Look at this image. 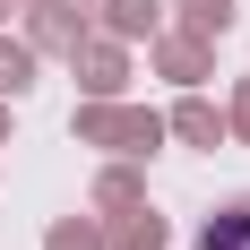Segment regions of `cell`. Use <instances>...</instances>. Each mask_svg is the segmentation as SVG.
<instances>
[{
    "mask_svg": "<svg viewBox=\"0 0 250 250\" xmlns=\"http://www.w3.org/2000/svg\"><path fill=\"white\" fill-rule=\"evenodd\" d=\"M199 250H250V199H233L225 216H207V233H199Z\"/></svg>",
    "mask_w": 250,
    "mask_h": 250,
    "instance_id": "6da1fadb",
    "label": "cell"
}]
</instances>
